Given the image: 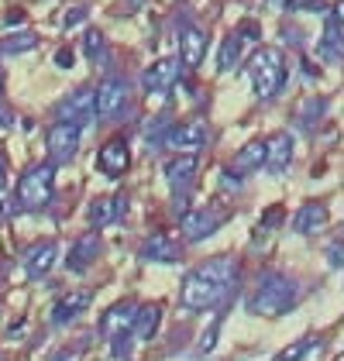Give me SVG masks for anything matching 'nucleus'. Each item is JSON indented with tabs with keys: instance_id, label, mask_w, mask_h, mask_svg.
<instances>
[{
	"instance_id": "2",
	"label": "nucleus",
	"mask_w": 344,
	"mask_h": 361,
	"mask_svg": "<svg viewBox=\"0 0 344 361\" xmlns=\"http://www.w3.org/2000/svg\"><path fill=\"white\" fill-rule=\"evenodd\" d=\"M296 300H300V286L293 279L283 272H265L248 300V310L258 317H283L296 306Z\"/></svg>"
},
{
	"instance_id": "15",
	"label": "nucleus",
	"mask_w": 344,
	"mask_h": 361,
	"mask_svg": "<svg viewBox=\"0 0 344 361\" xmlns=\"http://www.w3.org/2000/svg\"><path fill=\"white\" fill-rule=\"evenodd\" d=\"M97 169L107 176V179H121L128 169H131V145L121 138H111L100 152H97Z\"/></svg>"
},
{
	"instance_id": "18",
	"label": "nucleus",
	"mask_w": 344,
	"mask_h": 361,
	"mask_svg": "<svg viewBox=\"0 0 344 361\" xmlns=\"http://www.w3.org/2000/svg\"><path fill=\"white\" fill-rule=\"evenodd\" d=\"M327 224H331V210H327V203L310 200V203H303V207L296 210V217H293V231H296V234H303V238H317V234H324V231H327Z\"/></svg>"
},
{
	"instance_id": "34",
	"label": "nucleus",
	"mask_w": 344,
	"mask_h": 361,
	"mask_svg": "<svg viewBox=\"0 0 344 361\" xmlns=\"http://www.w3.org/2000/svg\"><path fill=\"white\" fill-rule=\"evenodd\" d=\"M283 35H286L289 45H296V49L303 45V31H300V28H296V31H293V28H283Z\"/></svg>"
},
{
	"instance_id": "37",
	"label": "nucleus",
	"mask_w": 344,
	"mask_h": 361,
	"mask_svg": "<svg viewBox=\"0 0 344 361\" xmlns=\"http://www.w3.org/2000/svg\"><path fill=\"white\" fill-rule=\"evenodd\" d=\"M276 4H286V0H276Z\"/></svg>"
},
{
	"instance_id": "36",
	"label": "nucleus",
	"mask_w": 344,
	"mask_h": 361,
	"mask_svg": "<svg viewBox=\"0 0 344 361\" xmlns=\"http://www.w3.org/2000/svg\"><path fill=\"white\" fill-rule=\"evenodd\" d=\"M0 93H4V76H0Z\"/></svg>"
},
{
	"instance_id": "14",
	"label": "nucleus",
	"mask_w": 344,
	"mask_h": 361,
	"mask_svg": "<svg viewBox=\"0 0 344 361\" xmlns=\"http://www.w3.org/2000/svg\"><path fill=\"white\" fill-rule=\"evenodd\" d=\"M59 121H73V124H90L93 121V90L90 86H76L73 93H66L56 104Z\"/></svg>"
},
{
	"instance_id": "29",
	"label": "nucleus",
	"mask_w": 344,
	"mask_h": 361,
	"mask_svg": "<svg viewBox=\"0 0 344 361\" xmlns=\"http://www.w3.org/2000/svg\"><path fill=\"white\" fill-rule=\"evenodd\" d=\"M217 331H221V317H214V324L200 334V341H197V351H200V355H210V351L217 348Z\"/></svg>"
},
{
	"instance_id": "28",
	"label": "nucleus",
	"mask_w": 344,
	"mask_h": 361,
	"mask_svg": "<svg viewBox=\"0 0 344 361\" xmlns=\"http://www.w3.org/2000/svg\"><path fill=\"white\" fill-rule=\"evenodd\" d=\"M314 355H324V344L314 341V337H307L303 344H293L283 351V358H314Z\"/></svg>"
},
{
	"instance_id": "30",
	"label": "nucleus",
	"mask_w": 344,
	"mask_h": 361,
	"mask_svg": "<svg viewBox=\"0 0 344 361\" xmlns=\"http://www.w3.org/2000/svg\"><path fill=\"white\" fill-rule=\"evenodd\" d=\"M7 186H11V162H7V152L0 148V196L7 193Z\"/></svg>"
},
{
	"instance_id": "4",
	"label": "nucleus",
	"mask_w": 344,
	"mask_h": 361,
	"mask_svg": "<svg viewBox=\"0 0 344 361\" xmlns=\"http://www.w3.org/2000/svg\"><path fill=\"white\" fill-rule=\"evenodd\" d=\"M56 162L52 159H45V162H38V166H31L25 176H21V183H18V210H45L49 203H52V196H56Z\"/></svg>"
},
{
	"instance_id": "35",
	"label": "nucleus",
	"mask_w": 344,
	"mask_h": 361,
	"mask_svg": "<svg viewBox=\"0 0 344 361\" xmlns=\"http://www.w3.org/2000/svg\"><path fill=\"white\" fill-rule=\"evenodd\" d=\"M279 221H283V210L276 207L272 214H265V217H262V227H276V224H279Z\"/></svg>"
},
{
	"instance_id": "32",
	"label": "nucleus",
	"mask_w": 344,
	"mask_h": 361,
	"mask_svg": "<svg viewBox=\"0 0 344 361\" xmlns=\"http://www.w3.org/2000/svg\"><path fill=\"white\" fill-rule=\"evenodd\" d=\"M331 269H341V241H331Z\"/></svg>"
},
{
	"instance_id": "31",
	"label": "nucleus",
	"mask_w": 344,
	"mask_h": 361,
	"mask_svg": "<svg viewBox=\"0 0 344 361\" xmlns=\"http://www.w3.org/2000/svg\"><path fill=\"white\" fill-rule=\"evenodd\" d=\"M83 21H86V7H73L62 25H66V28H76V25H83Z\"/></svg>"
},
{
	"instance_id": "21",
	"label": "nucleus",
	"mask_w": 344,
	"mask_h": 361,
	"mask_svg": "<svg viewBox=\"0 0 344 361\" xmlns=\"http://www.w3.org/2000/svg\"><path fill=\"white\" fill-rule=\"evenodd\" d=\"M179 73H183L179 59H159V62L145 66L142 86L148 90V93H166V90H169V86L179 80Z\"/></svg>"
},
{
	"instance_id": "33",
	"label": "nucleus",
	"mask_w": 344,
	"mask_h": 361,
	"mask_svg": "<svg viewBox=\"0 0 344 361\" xmlns=\"http://www.w3.org/2000/svg\"><path fill=\"white\" fill-rule=\"evenodd\" d=\"M56 66H59V69H69V66H73V52H69V49H59V52H56Z\"/></svg>"
},
{
	"instance_id": "7",
	"label": "nucleus",
	"mask_w": 344,
	"mask_h": 361,
	"mask_svg": "<svg viewBox=\"0 0 344 361\" xmlns=\"http://www.w3.org/2000/svg\"><path fill=\"white\" fill-rule=\"evenodd\" d=\"M228 217H231V210H224V207H197V210L183 214L179 238H183L186 245H200L207 238H214V234L228 224Z\"/></svg>"
},
{
	"instance_id": "16",
	"label": "nucleus",
	"mask_w": 344,
	"mask_h": 361,
	"mask_svg": "<svg viewBox=\"0 0 344 361\" xmlns=\"http://www.w3.org/2000/svg\"><path fill=\"white\" fill-rule=\"evenodd\" d=\"M56 262H59V245L52 238L31 245V248L21 255V265H25V276L28 279H49V272L56 269Z\"/></svg>"
},
{
	"instance_id": "11",
	"label": "nucleus",
	"mask_w": 344,
	"mask_h": 361,
	"mask_svg": "<svg viewBox=\"0 0 344 361\" xmlns=\"http://www.w3.org/2000/svg\"><path fill=\"white\" fill-rule=\"evenodd\" d=\"M265 145V159H262V169H269V176H276V179H283L293 166V155H296V141L289 131H276V135H269V141H262Z\"/></svg>"
},
{
	"instance_id": "17",
	"label": "nucleus",
	"mask_w": 344,
	"mask_h": 361,
	"mask_svg": "<svg viewBox=\"0 0 344 361\" xmlns=\"http://www.w3.org/2000/svg\"><path fill=\"white\" fill-rule=\"evenodd\" d=\"M207 59V35L197 25L183 21L179 25V66L183 69H197Z\"/></svg>"
},
{
	"instance_id": "6",
	"label": "nucleus",
	"mask_w": 344,
	"mask_h": 361,
	"mask_svg": "<svg viewBox=\"0 0 344 361\" xmlns=\"http://www.w3.org/2000/svg\"><path fill=\"white\" fill-rule=\"evenodd\" d=\"M131 111V86L124 76H107L93 90V117L104 124H114Z\"/></svg>"
},
{
	"instance_id": "12",
	"label": "nucleus",
	"mask_w": 344,
	"mask_h": 361,
	"mask_svg": "<svg viewBox=\"0 0 344 361\" xmlns=\"http://www.w3.org/2000/svg\"><path fill=\"white\" fill-rule=\"evenodd\" d=\"M100 255H104V238H100V231L93 227V231H86V234H80V238L73 241V248L66 255V269L76 272V276H83L86 269L97 265Z\"/></svg>"
},
{
	"instance_id": "9",
	"label": "nucleus",
	"mask_w": 344,
	"mask_h": 361,
	"mask_svg": "<svg viewBox=\"0 0 344 361\" xmlns=\"http://www.w3.org/2000/svg\"><path fill=\"white\" fill-rule=\"evenodd\" d=\"M207 141H210V128H207V121L193 117V121H183V124L169 128V131H166V138H162V145L172 148V152L200 155L203 148H207Z\"/></svg>"
},
{
	"instance_id": "27",
	"label": "nucleus",
	"mask_w": 344,
	"mask_h": 361,
	"mask_svg": "<svg viewBox=\"0 0 344 361\" xmlns=\"http://www.w3.org/2000/svg\"><path fill=\"white\" fill-rule=\"evenodd\" d=\"M38 45V38L31 35V31H21V35H7L4 42H0V52H7V56H25Z\"/></svg>"
},
{
	"instance_id": "1",
	"label": "nucleus",
	"mask_w": 344,
	"mask_h": 361,
	"mask_svg": "<svg viewBox=\"0 0 344 361\" xmlns=\"http://www.w3.org/2000/svg\"><path fill=\"white\" fill-rule=\"evenodd\" d=\"M238 262L231 255H217V258H207L203 265H197L190 276L183 279V293H179V303L186 313H207V310H221L228 303V296L238 286Z\"/></svg>"
},
{
	"instance_id": "19",
	"label": "nucleus",
	"mask_w": 344,
	"mask_h": 361,
	"mask_svg": "<svg viewBox=\"0 0 344 361\" xmlns=\"http://www.w3.org/2000/svg\"><path fill=\"white\" fill-rule=\"evenodd\" d=\"M142 255L145 262H162V265H172V262H179V255H183V245L166 234V231H152L148 238L142 241Z\"/></svg>"
},
{
	"instance_id": "8",
	"label": "nucleus",
	"mask_w": 344,
	"mask_h": 361,
	"mask_svg": "<svg viewBox=\"0 0 344 361\" xmlns=\"http://www.w3.org/2000/svg\"><path fill=\"white\" fill-rule=\"evenodd\" d=\"M162 176H166V186L172 190L176 210H183V200H190V186H193V176H197V155H186V152L169 155L162 162Z\"/></svg>"
},
{
	"instance_id": "25",
	"label": "nucleus",
	"mask_w": 344,
	"mask_h": 361,
	"mask_svg": "<svg viewBox=\"0 0 344 361\" xmlns=\"http://www.w3.org/2000/svg\"><path fill=\"white\" fill-rule=\"evenodd\" d=\"M262 159H265V145H262V141H248V145H245V148L234 155L231 169H234L238 176H248V172L262 169Z\"/></svg>"
},
{
	"instance_id": "22",
	"label": "nucleus",
	"mask_w": 344,
	"mask_h": 361,
	"mask_svg": "<svg viewBox=\"0 0 344 361\" xmlns=\"http://www.w3.org/2000/svg\"><path fill=\"white\" fill-rule=\"evenodd\" d=\"M124 193H114V196H97L93 203H90V210H86V217H90V227H111L124 217Z\"/></svg>"
},
{
	"instance_id": "10",
	"label": "nucleus",
	"mask_w": 344,
	"mask_h": 361,
	"mask_svg": "<svg viewBox=\"0 0 344 361\" xmlns=\"http://www.w3.org/2000/svg\"><path fill=\"white\" fill-rule=\"evenodd\" d=\"M49 159L56 162V166H66V162H73L76 159V152H80V141H83V124H73V121H56L52 128H49Z\"/></svg>"
},
{
	"instance_id": "23",
	"label": "nucleus",
	"mask_w": 344,
	"mask_h": 361,
	"mask_svg": "<svg viewBox=\"0 0 344 361\" xmlns=\"http://www.w3.org/2000/svg\"><path fill=\"white\" fill-rule=\"evenodd\" d=\"M159 324H162V306L159 303H138L135 306V327H131V334H135V341H152L155 337V331H159Z\"/></svg>"
},
{
	"instance_id": "24",
	"label": "nucleus",
	"mask_w": 344,
	"mask_h": 361,
	"mask_svg": "<svg viewBox=\"0 0 344 361\" xmlns=\"http://www.w3.org/2000/svg\"><path fill=\"white\" fill-rule=\"evenodd\" d=\"M241 56H245V38L234 31V35H228V38L221 42V49H217V73H231L234 66H241Z\"/></svg>"
},
{
	"instance_id": "5",
	"label": "nucleus",
	"mask_w": 344,
	"mask_h": 361,
	"mask_svg": "<svg viewBox=\"0 0 344 361\" xmlns=\"http://www.w3.org/2000/svg\"><path fill=\"white\" fill-rule=\"evenodd\" d=\"M135 306L131 300H124V303H114L104 317H100V337L111 344V355L114 358H128L131 355V348H135Z\"/></svg>"
},
{
	"instance_id": "20",
	"label": "nucleus",
	"mask_w": 344,
	"mask_h": 361,
	"mask_svg": "<svg viewBox=\"0 0 344 361\" xmlns=\"http://www.w3.org/2000/svg\"><path fill=\"white\" fill-rule=\"evenodd\" d=\"M93 303V293L90 289H73V293H62L52 306V324L56 327H66V324H73L80 313H86Z\"/></svg>"
},
{
	"instance_id": "13",
	"label": "nucleus",
	"mask_w": 344,
	"mask_h": 361,
	"mask_svg": "<svg viewBox=\"0 0 344 361\" xmlns=\"http://www.w3.org/2000/svg\"><path fill=\"white\" fill-rule=\"evenodd\" d=\"M341 45H344V21H341V4L327 7V18H324V35H320V45H317V56L331 66L341 62Z\"/></svg>"
},
{
	"instance_id": "26",
	"label": "nucleus",
	"mask_w": 344,
	"mask_h": 361,
	"mask_svg": "<svg viewBox=\"0 0 344 361\" xmlns=\"http://www.w3.org/2000/svg\"><path fill=\"white\" fill-rule=\"evenodd\" d=\"M107 52H111V45H107V38H104V31L86 28V35H83V56H86V62H93V66H100V62L107 59Z\"/></svg>"
},
{
	"instance_id": "3",
	"label": "nucleus",
	"mask_w": 344,
	"mask_h": 361,
	"mask_svg": "<svg viewBox=\"0 0 344 361\" xmlns=\"http://www.w3.org/2000/svg\"><path fill=\"white\" fill-rule=\"evenodd\" d=\"M245 69H248V80L255 86L258 100H272L279 97V90L286 86V59L279 49H255L252 56L245 59Z\"/></svg>"
}]
</instances>
